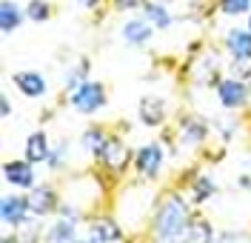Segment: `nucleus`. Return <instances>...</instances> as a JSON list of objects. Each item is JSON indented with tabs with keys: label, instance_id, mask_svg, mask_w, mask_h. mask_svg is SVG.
Wrapping results in <instances>:
<instances>
[{
	"label": "nucleus",
	"instance_id": "6",
	"mask_svg": "<svg viewBox=\"0 0 251 243\" xmlns=\"http://www.w3.org/2000/svg\"><path fill=\"white\" fill-rule=\"evenodd\" d=\"M3 206H0V217H3V223L9 229H20L26 220H29V200L26 197H20V194H6L3 200H0Z\"/></svg>",
	"mask_w": 251,
	"mask_h": 243
},
{
	"label": "nucleus",
	"instance_id": "20",
	"mask_svg": "<svg viewBox=\"0 0 251 243\" xmlns=\"http://www.w3.org/2000/svg\"><path fill=\"white\" fill-rule=\"evenodd\" d=\"M214 238H217V232L211 226V220L203 217V215H194L186 235V243H214Z\"/></svg>",
	"mask_w": 251,
	"mask_h": 243
},
{
	"label": "nucleus",
	"instance_id": "14",
	"mask_svg": "<svg viewBox=\"0 0 251 243\" xmlns=\"http://www.w3.org/2000/svg\"><path fill=\"white\" fill-rule=\"evenodd\" d=\"M111 135L103 126H89V129L83 132V137H80V143H83V149L92 155L94 161H100V155L106 152V146H109Z\"/></svg>",
	"mask_w": 251,
	"mask_h": 243
},
{
	"label": "nucleus",
	"instance_id": "30",
	"mask_svg": "<svg viewBox=\"0 0 251 243\" xmlns=\"http://www.w3.org/2000/svg\"><path fill=\"white\" fill-rule=\"evenodd\" d=\"M77 6H80V9H97V6H100V0H77Z\"/></svg>",
	"mask_w": 251,
	"mask_h": 243
},
{
	"label": "nucleus",
	"instance_id": "16",
	"mask_svg": "<svg viewBox=\"0 0 251 243\" xmlns=\"http://www.w3.org/2000/svg\"><path fill=\"white\" fill-rule=\"evenodd\" d=\"M51 155V146H49V135L46 132H31L29 140H26V161L29 163H46Z\"/></svg>",
	"mask_w": 251,
	"mask_h": 243
},
{
	"label": "nucleus",
	"instance_id": "4",
	"mask_svg": "<svg viewBox=\"0 0 251 243\" xmlns=\"http://www.w3.org/2000/svg\"><path fill=\"white\" fill-rule=\"evenodd\" d=\"M26 200H29L31 217H49L51 212L60 209V194H57V189H54V186H49V183L29 189Z\"/></svg>",
	"mask_w": 251,
	"mask_h": 243
},
{
	"label": "nucleus",
	"instance_id": "10",
	"mask_svg": "<svg viewBox=\"0 0 251 243\" xmlns=\"http://www.w3.org/2000/svg\"><path fill=\"white\" fill-rule=\"evenodd\" d=\"M128 161H134V158L128 155V146H126L120 137H114V135H111L106 152L100 155V163H103L109 172H123L126 166H128Z\"/></svg>",
	"mask_w": 251,
	"mask_h": 243
},
{
	"label": "nucleus",
	"instance_id": "3",
	"mask_svg": "<svg viewBox=\"0 0 251 243\" xmlns=\"http://www.w3.org/2000/svg\"><path fill=\"white\" fill-rule=\"evenodd\" d=\"M166 163V152L160 143H146L134 152V172L146 180H157Z\"/></svg>",
	"mask_w": 251,
	"mask_h": 243
},
{
	"label": "nucleus",
	"instance_id": "28",
	"mask_svg": "<svg viewBox=\"0 0 251 243\" xmlns=\"http://www.w3.org/2000/svg\"><path fill=\"white\" fill-rule=\"evenodd\" d=\"M140 6H146V0H114V9L117 12H134Z\"/></svg>",
	"mask_w": 251,
	"mask_h": 243
},
{
	"label": "nucleus",
	"instance_id": "32",
	"mask_svg": "<svg viewBox=\"0 0 251 243\" xmlns=\"http://www.w3.org/2000/svg\"><path fill=\"white\" fill-rule=\"evenodd\" d=\"M249 29H251V15H249Z\"/></svg>",
	"mask_w": 251,
	"mask_h": 243
},
{
	"label": "nucleus",
	"instance_id": "19",
	"mask_svg": "<svg viewBox=\"0 0 251 243\" xmlns=\"http://www.w3.org/2000/svg\"><path fill=\"white\" fill-rule=\"evenodd\" d=\"M23 20H29V17H26V9H20L15 0H3V3H0V29L6 34H12Z\"/></svg>",
	"mask_w": 251,
	"mask_h": 243
},
{
	"label": "nucleus",
	"instance_id": "12",
	"mask_svg": "<svg viewBox=\"0 0 251 243\" xmlns=\"http://www.w3.org/2000/svg\"><path fill=\"white\" fill-rule=\"evenodd\" d=\"M154 34V26L146 17H131L128 23H123V40L128 46H146Z\"/></svg>",
	"mask_w": 251,
	"mask_h": 243
},
{
	"label": "nucleus",
	"instance_id": "18",
	"mask_svg": "<svg viewBox=\"0 0 251 243\" xmlns=\"http://www.w3.org/2000/svg\"><path fill=\"white\" fill-rule=\"evenodd\" d=\"M43 243H77V223L57 217L43 235Z\"/></svg>",
	"mask_w": 251,
	"mask_h": 243
},
{
	"label": "nucleus",
	"instance_id": "5",
	"mask_svg": "<svg viewBox=\"0 0 251 243\" xmlns=\"http://www.w3.org/2000/svg\"><path fill=\"white\" fill-rule=\"evenodd\" d=\"M217 100L223 109H243L249 103V86L240 78H223L217 81Z\"/></svg>",
	"mask_w": 251,
	"mask_h": 243
},
{
	"label": "nucleus",
	"instance_id": "11",
	"mask_svg": "<svg viewBox=\"0 0 251 243\" xmlns=\"http://www.w3.org/2000/svg\"><path fill=\"white\" fill-rule=\"evenodd\" d=\"M137 114H140L143 126H160V123L166 120V103H163V97H157V95L140 97Z\"/></svg>",
	"mask_w": 251,
	"mask_h": 243
},
{
	"label": "nucleus",
	"instance_id": "27",
	"mask_svg": "<svg viewBox=\"0 0 251 243\" xmlns=\"http://www.w3.org/2000/svg\"><path fill=\"white\" fill-rule=\"evenodd\" d=\"M231 69H234V78H251V57H234L231 60Z\"/></svg>",
	"mask_w": 251,
	"mask_h": 243
},
{
	"label": "nucleus",
	"instance_id": "23",
	"mask_svg": "<svg viewBox=\"0 0 251 243\" xmlns=\"http://www.w3.org/2000/svg\"><path fill=\"white\" fill-rule=\"evenodd\" d=\"M26 17H29L31 23H46L49 17H51V6H49V0H29V6H26Z\"/></svg>",
	"mask_w": 251,
	"mask_h": 243
},
{
	"label": "nucleus",
	"instance_id": "7",
	"mask_svg": "<svg viewBox=\"0 0 251 243\" xmlns=\"http://www.w3.org/2000/svg\"><path fill=\"white\" fill-rule=\"evenodd\" d=\"M3 180L15 189H34V163L29 161H6Z\"/></svg>",
	"mask_w": 251,
	"mask_h": 243
},
{
	"label": "nucleus",
	"instance_id": "15",
	"mask_svg": "<svg viewBox=\"0 0 251 243\" xmlns=\"http://www.w3.org/2000/svg\"><path fill=\"white\" fill-rule=\"evenodd\" d=\"M226 52L234 57H251V29H228L226 34Z\"/></svg>",
	"mask_w": 251,
	"mask_h": 243
},
{
	"label": "nucleus",
	"instance_id": "22",
	"mask_svg": "<svg viewBox=\"0 0 251 243\" xmlns=\"http://www.w3.org/2000/svg\"><path fill=\"white\" fill-rule=\"evenodd\" d=\"M89 69H92V63H89L86 57H80V63H77V66H72V69L63 75V86H66L69 92H75L80 83L89 81Z\"/></svg>",
	"mask_w": 251,
	"mask_h": 243
},
{
	"label": "nucleus",
	"instance_id": "2",
	"mask_svg": "<svg viewBox=\"0 0 251 243\" xmlns=\"http://www.w3.org/2000/svg\"><path fill=\"white\" fill-rule=\"evenodd\" d=\"M69 103H72V109L80 112V114H94L109 103V95H106V86H103V83L86 81L69 95Z\"/></svg>",
	"mask_w": 251,
	"mask_h": 243
},
{
	"label": "nucleus",
	"instance_id": "24",
	"mask_svg": "<svg viewBox=\"0 0 251 243\" xmlns=\"http://www.w3.org/2000/svg\"><path fill=\"white\" fill-rule=\"evenodd\" d=\"M220 12L228 17H237V15H246L251 9V0H217Z\"/></svg>",
	"mask_w": 251,
	"mask_h": 243
},
{
	"label": "nucleus",
	"instance_id": "21",
	"mask_svg": "<svg viewBox=\"0 0 251 243\" xmlns=\"http://www.w3.org/2000/svg\"><path fill=\"white\" fill-rule=\"evenodd\" d=\"M217 194V183L211 178H205V175H200V178L191 183V203L194 206H203L205 200H211Z\"/></svg>",
	"mask_w": 251,
	"mask_h": 243
},
{
	"label": "nucleus",
	"instance_id": "29",
	"mask_svg": "<svg viewBox=\"0 0 251 243\" xmlns=\"http://www.w3.org/2000/svg\"><path fill=\"white\" fill-rule=\"evenodd\" d=\"M57 217H63V220H72V223H77V220H80V212L75 209V206H63V203H60V209H57Z\"/></svg>",
	"mask_w": 251,
	"mask_h": 243
},
{
	"label": "nucleus",
	"instance_id": "26",
	"mask_svg": "<svg viewBox=\"0 0 251 243\" xmlns=\"http://www.w3.org/2000/svg\"><path fill=\"white\" fill-rule=\"evenodd\" d=\"M66 152H69V146L66 143H57L54 149H51V155H49V161H46V166L51 169V172H57L63 166V158H66Z\"/></svg>",
	"mask_w": 251,
	"mask_h": 243
},
{
	"label": "nucleus",
	"instance_id": "31",
	"mask_svg": "<svg viewBox=\"0 0 251 243\" xmlns=\"http://www.w3.org/2000/svg\"><path fill=\"white\" fill-rule=\"evenodd\" d=\"M0 103H3V117H9V114H12V103H9V97L3 95V100H0Z\"/></svg>",
	"mask_w": 251,
	"mask_h": 243
},
{
	"label": "nucleus",
	"instance_id": "1",
	"mask_svg": "<svg viewBox=\"0 0 251 243\" xmlns=\"http://www.w3.org/2000/svg\"><path fill=\"white\" fill-rule=\"evenodd\" d=\"M191 206L183 200V194L166 192L157 203V212L151 217V235L154 243H186L188 226H191Z\"/></svg>",
	"mask_w": 251,
	"mask_h": 243
},
{
	"label": "nucleus",
	"instance_id": "13",
	"mask_svg": "<svg viewBox=\"0 0 251 243\" xmlns=\"http://www.w3.org/2000/svg\"><path fill=\"white\" fill-rule=\"evenodd\" d=\"M89 238H92V243H120L123 241V229L111 217H100L89 226Z\"/></svg>",
	"mask_w": 251,
	"mask_h": 243
},
{
	"label": "nucleus",
	"instance_id": "8",
	"mask_svg": "<svg viewBox=\"0 0 251 243\" xmlns=\"http://www.w3.org/2000/svg\"><path fill=\"white\" fill-rule=\"evenodd\" d=\"M12 83L17 86V92L23 97H46L49 92V83L40 72H31V69H23V72H15L12 75Z\"/></svg>",
	"mask_w": 251,
	"mask_h": 243
},
{
	"label": "nucleus",
	"instance_id": "17",
	"mask_svg": "<svg viewBox=\"0 0 251 243\" xmlns=\"http://www.w3.org/2000/svg\"><path fill=\"white\" fill-rule=\"evenodd\" d=\"M143 17H146L154 29H169V26L174 23L166 0H146V6H143Z\"/></svg>",
	"mask_w": 251,
	"mask_h": 243
},
{
	"label": "nucleus",
	"instance_id": "33",
	"mask_svg": "<svg viewBox=\"0 0 251 243\" xmlns=\"http://www.w3.org/2000/svg\"><path fill=\"white\" fill-rule=\"evenodd\" d=\"M86 243H89V241H86Z\"/></svg>",
	"mask_w": 251,
	"mask_h": 243
},
{
	"label": "nucleus",
	"instance_id": "25",
	"mask_svg": "<svg viewBox=\"0 0 251 243\" xmlns=\"http://www.w3.org/2000/svg\"><path fill=\"white\" fill-rule=\"evenodd\" d=\"M214 243H251V232L249 229H226L214 238Z\"/></svg>",
	"mask_w": 251,
	"mask_h": 243
},
{
	"label": "nucleus",
	"instance_id": "9",
	"mask_svg": "<svg viewBox=\"0 0 251 243\" xmlns=\"http://www.w3.org/2000/svg\"><path fill=\"white\" fill-rule=\"evenodd\" d=\"M177 135H180V143H186V146L205 143V137H208V123H205L203 117H197V114H188V117L180 120Z\"/></svg>",
	"mask_w": 251,
	"mask_h": 243
}]
</instances>
